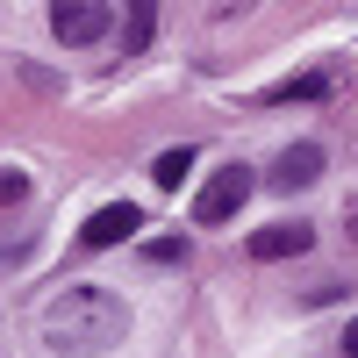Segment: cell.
<instances>
[{
    "instance_id": "1",
    "label": "cell",
    "mask_w": 358,
    "mask_h": 358,
    "mask_svg": "<svg viewBox=\"0 0 358 358\" xmlns=\"http://www.w3.org/2000/svg\"><path fill=\"white\" fill-rule=\"evenodd\" d=\"M36 330L57 358H101L129 337V308H122V294H108V287H57L43 315H36Z\"/></svg>"
},
{
    "instance_id": "2",
    "label": "cell",
    "mask_w": 358,
    "mask_h": 358,
    "mask_svg": "<svg viewBox=\"0 0 358 358\" xmlns=\"http://www.w3.org/2000/svg\"><path fill=\"white\" fill-rule=\"evenodd\" d=\"M251 187H258V179H251V165H222V172H208V187L194 194V222H208V229H215V222H229L236 208L251 201Z\"/></svg>"
},
{
    "instance_id": "3",
    "label": "cell",
    "mask_w": 358,
    "mask_h": 358,
    "mask_svg": "<svg viewBox=\"0 0 358 358\" xmlns=\"http://www.w3.org/2000/svg\"><path fill=\"white\" fill-rule=\"evenodd\" d=\"M50 36L57 43H101L108 36V0H57L50 8Z\"/></svg>"
},
{
    "instance_id": "4",
    "label": "cell",
    "mask_w": 358,
    "mask_h": 358,
    "mask_svg": "<svg viewBox=\"0 0 358 358\" xmlns=\"http://www.w3.org/2000/svg\"><path fill=\"white\" fill-rule=\"evenodd\" d=\"M143 229V215L129 201H108V208H94V215H86V229H79V244L86 251H108V244H122V236H136Z\"/></svg>"
},
{
    "instance_id": "5",
    "label": "cell",
    "mask_w": 358,
    "mask_h": 358,
    "mask_svg": "<svg viewBox=\"0 0 358 358\" xmlns=\"http://www.w3.org/2000/svg\"><path fill=\"white\" fill-rule=\"evenodd\" d=\"M308 244H315L308 222H265V229L251 236V258H258V265H280V258H301Z\"/></svg>"
},
{
    "instance_id": "6",
    "label": "cell",
    "mask_w": 358,
    "mask_h": 358,
    "mask_svg": "<svg viewBox=\"0 0 358 358\" xmlns=\"http://www.w3.org/2000/svg\"><path fill=\"white\" fill-rule=\"evenodd\" d=\"M315 179H322V151H315V143H287L280 165H273V187L294 194V187H315Z\"/></svg>"
},
{
    "instance_id": "7",
    "label": "cell",
    "mask_w": 358,
    "mask_h": 358,
    "mask_svg": "<svg viewBox=\"0 0 358 358\" xmlns=\"http://www.w3.org/2000/svg\"><path fill=\"white\" fill-rule=\"evenodd\" d=\"M151 29H158V8H151V0H136V8H129V29H122V57H136L143 43H151Z\"/></svg>"
},
{
    "instance_id": "8",
    "label": "cell",
    "mask_w": 358,
    "mask_h": 358,
    "mask_svg": "<svg viewBox=\"0 0 358 358\" xmlns=\"http://www.w3.org/2000/svg\"><path fill=\"white\" fill-rule=\"evenodd\" d=\"M187 172H194V151H187V143H179V151H165V158L151 165V179H158V187H179Z\"/></svg>"
},
{
    "instance_id": "9",
    "label": "cell",
    "mask_w": 358,
    "mask_h": 358,
    "mask_svg": "<svg viewBox=\"0 0 358 358\" xmlns=\"http://www.w3.org/2000/svg\"><path fill=\"white\" fill-rule=\"evenodd\" d=\"M322 86H330V79H322V72H315V79H287V86H273V101H315Z\"/></svg>"
},
{
    "instance_id": "10",
    "label": "cell",
    "mask_w": 358,
    "mask_h": 358,
    "mask_svg": "<svg viewBox=\"0 0 358 358\" xmlns=\"http://www.w3.org/2000/svg\"><path fill=\"white\" fill-rule=\"evenodd\" d=\"M143 258H151V265H172V258H187V244H172V236H158V244H143Z\"/></svg>"
},
{
    "instance_id": "11",
    "label": "cell",
    "mask_w": 358,
    "mask_h": 358,
    "mask_svg": "<svg viewBox=\"0 0 358 358\" xmlns=\"http://www.w3.org/2000/svg\"><path fill=\"white\" fill-rule=\"evenodd\" d=\"M22 194H29V179H22V172H0V208H15Z\"/></svg>"
},
{
    "instance_id": "12",
    "label": "cell",
    "mask_w": 358,
    "mask_h": 358,
    "mask_svg": "<svg viewBox=\"0 0 358 358\" xmlns=\"http://www.w3.org/2000/svg\"><path fill=\"white\" fill-rule=\"evenodd\" d=\"M344 351H351V358H358V315H351V322H344Z\"/></svg>"
}]
</instances>
